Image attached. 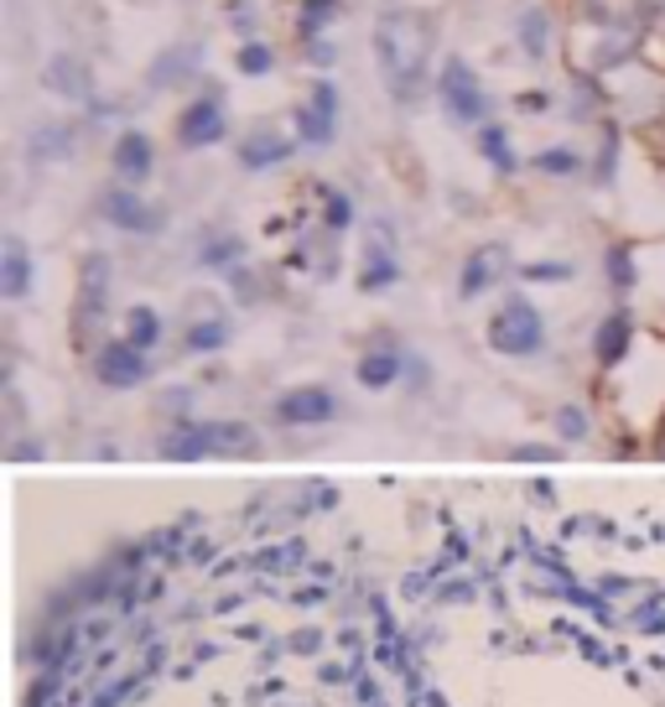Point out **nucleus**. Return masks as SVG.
<instances>
[{
    "label": "nucleus",
    "instance_id": "nucleus-1",
    "mask_svg": "<svg viewBox=\"0 0 665 707\" xmlns=\"http://www.w3.org/2000/svg\"><path fill=\"white\" fill-rule=\"evenodd\" d=\"M374 58H380V79L395 99H412L427 68V26L412 11H391L374 26Z\"/></svg>",
    "mask_w": 665,
    "mask_h": 707
},
{
    "label": "nucleus",
    "instance_id": "nucleus-2",
    "mask_svg": "<svg viewBox=\"0 0 665 707\" xmlns=\"http://www.w3.org/2000/svg\"><path fill=\"white\" fill-rule=\"evenodd\" d=\"M442 104H448L452 120H478L484 110V94H478V79L463 58H448L442 63Z\"/></svg>",
    "mask_w": 665,
    "mask_h": 707
},
{
    "label": "nucleus",
    "instance_id": "nucleus-3",
    "mask_svg": "<svg viewBox=\"0 0 665 707\" xmlns=\"http://www.w3.org/2000/svg\"><path fill=\"white\" fill-rule=\"evenodd\" d=\"M541 344V317L530 313L526 302H509L505 313L494 317V349L505 354H530Z\"/></svg>",
    "mask_w": 665,
    "mask_h": 707
},
{
    "label": "nucleus",
    "instance_id": "nucleus-4",
    "mask_svg": "<svg viewBox=\"0 0 665 707\" xmlns=\"http://www.w3.org/2000/svg\"><path fill=\"white\" fill-rule=\"evenodd\" d=\"M182 146H208V141L224 136V110H218V99H198L193 110L182 115Z\"/></svg>",
    "mask_w": 665,
    "mask_h": 707
},
{
    "label": "nucleus",
    "instance_id": "nucleus-5",
    "mask_svg": "<svg viewBox=\"0 0 665 707\" xmlns=\"http://www.w3.org/2000/svg\"><path fill=\"white\" fill-rule=\"evenodd\" d=\"M332 115H338V94H332V83H317L307 104H302V136L307 141H328L332 136Z\"/></svg>",
    "mask_w": 665,
    "mask_h": 707
},
{
    "label": "nucleus",
    "instance_id": "nucleus-6",
    "mask_svg": "<svg viewBox=\"0 0 665 707\" xmlns=\"http://www.w3.org/2000/svg\"><path fill=\"white\" fill-rule=\"evenodd\" d=\"M332 416V395L328 391H292L281 401V422H302V427H313V422H328Z\"/></svg>",
    "mask_w": 665,
    "mask_h": 707
},
{
    "label": "nucleus",
    "instance_id": "nucleus-7",
    "mask_svg": "<svg viewBox=\"0 0 665 707\" xmlns=\"http://www.w3.org/2000/svg\"><path fill=\"white\" fill-rule=\"evenodd\" d=\"M99 380H104V385H136L140 380V354L125 349V344L104 349L99 354Z\"/></svg>",
    "mask_w": 665,
    "mask_h": 707
},
{
    "label": "nucleus",
    "instance_id": "nucleus-8",
    "mask_svg": "<svg viewBox=\"0 0 665 707\" xmlns=\"http://www.w3.org/2000/svg\"><path fill=\"white\" fill-rule=\"evenodd\" d=\"M115 161L125 177H146L151 172V146H146V136H136V131H125V141L115 146Z\"/></svg>",
    "mask_w": 665,
    "mask_h": 707
},
{
    "label": "nucleus",
    "instance_id": "nucleus-9",
    "mask_svg": "<svg viewBox=\"0 0 665 707\" xmlns=\"http://www.w3.org/2000/svg\"><path fill=\"white\" fill-rule=\"evenodd\" d=\"M47 83H58V94H89V74L74 58H53L47 63Z\"/></svg>",
    "mask_w": 665,
    "mask_h": 707
},
{
    "label": "nucleus",
    "instance_id": "nucleus-10",
    "mask_svg": "<svg viewBox=\"0 0 665 707\" xmlns=\"http://www.w3.org/2000/svg\"><path fill=\"white\" fill-rule=\"evenodd\" d=\"M26 292V245L21 239H5V296Z\"/></svg>",
    "mask_w": 665,
    "mask_h": 707
},
{
    "label": "nucleus",
    "instance_id": "nucleus-11",
    "mask_svg": "<svg viewBox=\"0 0 665 707\" xmlns=\"http://www.w3.org/2000/svg\"><path fill=\"white\" fill-rule=\"evenodd\" d=\"M104 209H110V218H115V224H131V229H151V224H157V218H151V209H140L136 198H120L115 193Z\"/></svg>",
    "mask_w": 665,
    "mask_h": 707
},
{
    "label": "nucleus",
    "instance_id": "nucleus-12",
    "mask_svg": "<svg viewBox=\"0 0 665 707\" xmlns=\"http://www.w3.org/2000/svg\"><path fill=\"white\" fill-rule=\"evenodd\" d=\"M275 157H286V141H281V136H255L250 146H245V161H250V167L275 161Z\"/></svg>",
    "mask_w": 665,
    "mask_h": 707
},
{
    "label": "nucleus",
    "instance_id": "nucleus-13",
    "mask_svg": "<svg viewBox=\"0 0 665 707\" xmlns=\"http://www.w3.org/2000/svg\"><path fill=\"white\" fill-rule=\"evenodd\" d=\"M239 68H245V74H266V68H271V53L255 42V47H245V53H239Z\"/></svg>",
    "mask_w": 665,
    "mask_h": 707
},
{
    "label": "nucleus",
    "instance_id": "nucleus-14",
    "mask_svg": "<svg viewBox=\"0 0 665 707\" xmlns=\"http://www.w3.org/2000/svg\"><path fill=\"white\" fill-rule=\"evenodd\" d=\"M526 37H530V53H546V21L526 16Z\"/></svg>",
    "mask_w": 665,
    "mask_h": 707
},
{
    "label": "nucleus",
    "instance_id": "nucleus-15",
    "mask_svg": "<svg viewBox=\"0 0 665 707\" xmlns=\"http://www.w3.org/2000/svg\"><path fill=\"white\" fill-rule=\"evenodd\" d=\"M385 380H391V359L380 354V359H370V364H364V385H385Z\"/></svg>",
    "mask_w": 665,
    "mask_h": 707
},
{
    "label": "nucleus",
    "instance_id": "nucleus-16",
    "mask_svg": "<svg viewBox=\"0 0 665 707\" xmlns=\"http://www.w3.org/2000/svg\"><path fill=\"white\" fill-rule=\"evenodd\" d=\"M151 334H157V323H151V313H136V344H151Z\"/></svg>",
    "mask_w": 665,
    "mask_h": 707
}]
</instances>
